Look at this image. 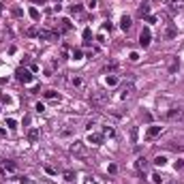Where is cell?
I'll return each mask as SVG.
<instances>
[{"label": "cell", "instance_id": "1", "mask_svg": "<svg viewBox=\"0 0 184 184\" xmlns=\"http://www.w3.org/2000/svg\"><path fill=\"white\" fill-rule=\"evenodd\" d=\"M107 99H109V94H107V92H101V90H96V92H92L90 103L94 105V107H103V105L107 103Z\"/></svg>", "mask_w": 184, "mask_h": 184}, {"label": "cell", "instance_id": "2", "mask_svg": "<svg viewBox=\"0 0 184 184\" xmlns=\"http://www.w3.org/2000/svg\"><path fill=\"white\" fill-rule=\"evenodd\" d=\"M17 79H20V81H24V84H30V81H32L34 77L30 75V71H24V69H17Z\"/></svg>", "mask_w": 184, "mask_h": 184}, {"label": "cell", "instance_id": "3", "mask_svg": "<svg viewBox=\"0 0 184 184\" xmlns=\"http://www.w3.org/2000/svg\"><path fill=\"white\" fill-rule=\"evenodd\" d=\"M163 133V126H156V124H152L148 131H146V137H148V139H154V137H159Z\"/></svg>", "mask_w": 184, "mask_h": 184}, {"label": "cell", "instance_id": "4", "mask_svg": "<svg viewBox=\"0 0 184 184\" xmlns=\"http://www.w3.org/2000/svg\"><path fill=\"white\" fill-rule=\"evenodd\" d=\"M133 92H135V86H133V84H126V86L122 88V94H120V99H122V101L131 99V96H133Z\"/></svg>", "mask_w": 184, "mask_h": 184}, {"label": "cell", "instance_id": "5", "mask_svg": "<svg viewBox=\"0 0 184 184\" xmlns=\"http://www.w3.org/2000/svg\"><path fill=\"white\" fill-rule=\"evenodd\" d=\"M139 43H141V47H148V45H150V30H148V28L141 30V34H139Z\"/></svg>", "mask_w": 184, "mask_h": 184}, {"label": "cell", "instance_id": "6", "mask_svg": "<svg viewBox=\"0 0 184 184\" xmlns=\"http://www.w3.org/2000/svg\"><path fill=\"white\" fill-rule=\"evenodd\" d=\"M101 141H103V135H99V133H90V135H88V143L99 146Z\"/></svg>", "mask_w": 184, "mask_h": 184}, {"label": "cell", "instance_id": "7", "mask_svg": "<svg viewBox=\"0 0 184 184\" xmlns=\"http://www.w3.org/2000/svg\"><path fill=\"white\" fill-rule=\"evenodd\" d=\"M167 64H169V73H178V60L173 58V56L167 58Z\"/></svg>", "mask_w": 184, "mask_h": 184}, {"label": "cell", "instance_id": "8", "mask_svg": "<svg viewBox=\"0 0 184 184\" xmlns=\"http://www.w3.org/2000/svg\"><path fill=\"white\" fill-rule=\"evenodd\" d=\"M131 17H128V15H122V20H120V28L122 30H128V28H131Z\"/></svg>", "mask_w": 184, "mask_h": 184}, {"label": "cell", "instance_id": "9", "mask_svg": "<svg viewBox=\"0 0 184 184\" xmlns=\"http://www.w3.org/2000/svg\"><path fill=\"white\" fill-rule=\"evenodd\" d=\"M137 169H139L141 173H143L146 169H148V161H146L143 156H139V159H137Z\"/></svg>", "mask_w": 184, "mask_h": 184}, {"label": "cell", "instance_id": "10", "mask_svg": "<svg viewBox=\"0 0 184 184\" xmlns=\"http://www.w3.org/2000/svg\"><path fill=\"white\" fill-rule=\"evenodd\" d=\"M28 15L32 17L34 22H39V17H41V13H39V9H36V7H30V9H28Z\"/></svg>", "mask_w": 184, "mask_h": 184}, {"label": "cell", "instance_id": "11", "mask_svg": "<svg viewBox=\"0 0 184 184\" xmlns=\"http://www.w3.org/2000/svg\"><path fill=\"white\" fill-rule=\"evenodd\" d=\"M182 116V109H169V112H167V118H169V120H173V118H180Z\"/></svg>", "mask_w": 184, "mask_h": 184}, {"label": "cell", "instance_id": "12", "mask_svg": "<svg viewBox=\"0 0 184 184\" xmlns=\"http://www.w3.org/2000/svg\"><path fill=\"white\" fill-rule=\"evenodd\" d=\"M148 13H150V7H148V4H141L139 11H137V15H139V17H146Z\"/></svg>", "mask_w": 184, "mask_h": 184}, {"label": "cell", "instance_id": "13", "mask_svg": "<svg viewBox=\"0 0 184 184\" xmlns=\"http://www.w3.org/2000/svg\"><path fill=\"white\" fill-rule=\"evenodd\" d=\"M56 34H51V32H47V30H41L39 32V39H43V41H47V39H54Z\"/></svg>", "mask_w": 184, "mask_h": 184}, {"label": "cell", "instance_id": "14", "mask_svg": "<svg viewBox=\"0 0 184 184\" xmlns=\"http://www.w3.org/2000/svg\"><path fill=\"white\" fill-rule=\"evenodd\" d=\"M28 139H30V141H36V139H39V131H36V128H30V131H28Z\"/></svg>", "mask_w": 184, "mask_h": 184}, {"label": "cell", "instance_id": "15", "mask_svg": "<svg viewBox=\"0 0 184 184\" xmlns=\"http://www.w3.org/2000/svg\"><path fill=\"white\" fill-rule=\"evenodd\" d=\"M152 163L156 165V167H163V165H165V163H167V159H165V156H156V159H154Z\"/></svg>", "mask_w": 184, "mask_h": 184}, {"label": "cell", "instance_id": "16", "mask_svg": "<svg viewBox=\"0 0 184 184\" xmlns=\"http://www.w3.org/2000/svg\"><path fill=\"white\" fill-rule=\"evenodd\" d=\"M178 34V30H176V26H169L167 28V39H173V36Z\"/></svg>", "mask_w": 184, "mask_h": 184}, {"label": "cell", "instance_id": "17", "mask_svg": "<svg viewBox=\"0 0 184 184\" xmlns=\"http://www.w3.org/2000/svg\"><path fill=\"white\" fill-rule=\"evenodd\" d=\"M116 84H118V77H116V75H109V77H107V86L112 88V86H116Z\"/></svg>", "mask_w": 184, "mask_h": 184}, {"label": "cell", "instance_id": "18", "mask_svg": "<svg viewBox=\"0 0 184 184\" xmlns=\"http://www.w3.org/2000/svg\"><path fill=\"white\" fill-rule=\"evenodd\" d=\"M71 152H81V141H73V146H71Z\"/></svg>", "mask_w": 184, "mask_h": 184}, {"label": "cell", "instance_id": "19", "mask_svg": "<svg viewBox=\"0 0 184 184\" xmlns=\"http://www.w3.org/2000/svg\"><path fill=\"white\" fill-rule=\"evenodd\" d=\"M90 39H92V30H90V28H86V30H84V41H86V43H90Z\"/></svg>", "mask_w": 184, "mask_h": 184}, {"label": "cell", "instance_id": "20", "mask_svg": "<svg viewBox=\"0 0 184 184\" xmlns=\"http://www.w3.org/2000/svg\"><path fill=\"white\" fill-rule=\"evenodd\" d=\"M71 13H73V15H79V13H81V4H73V7H71Z\"/></svg>", "mask_w": 184, "mask_h": 184}, {"label": "cell", "instance_id": "21", "mask_svg": "<svg viewBox=\"0 0 184 184\" xmlns=\"http://www.w3.org/2000/svg\"><path fill=\"white\" fill-rule=\"evenodd\" d=\"M152 180H154V184H163V176L161 173H152Z\"/></svg>", "mask_w": 184, "mask_h": 184}, {"label": "cell", "instance_id": "22", "mask_svg": "<svg viewBox=\"0 0 184 184\" xmlns=\"http://www.w3.org/2000/svg\"><path fill=\"white\" fill-rule=\"evenodd\" d=\"M60 24H62V30H64V32H67V30H71V22H69V20H62Z\"/></svg>", "mask_w": 184, "mask_h": 184}, {"label": "cell", "instance_id": "23", "mask_svg": "<svg viewBox=\"0 0 184 184\" xmlns=\"http://www.w3.org/2000/svg\"><path fill=\"white\" fill-rule=\"evenodd\" d=\"M45 99H58V94L54 90H47V92H45Z\"/></svg>", "mask_w": 184, "mask_h": 184}, {"label": "cell", "instance_id": "24", "mask_svg": "<svg viewBox=\"0 0 184 184\" xmlns=\"http://www.w3.org/2000/svg\"><path fill=\"white\" fill-rule=\"evenodd\" d=\"M64 180H67V182H73V180H75V173L67 171V173H64Z\"/></svg>", "mask_w": 184, "mask_h": 184}, {"label": "cell", "instance_id": "25", "mask_svg": "<svg viewBox=\"0 0 184 184\" xmlns=\"http://www.w3.org/2000/svg\"><path fill=\"white\" fill-rule=\"evenodd\" d=\"M81 56H84L81 49H73V58H75V60H81Z\"/></svg>", "mask_w": 184, "mask_h": 184}, {"label": "cell", "instance_id": "26", "mask_svg": "<svg viewBox=\"0 0 184 184\" xmlns=\"http://www.w3.org/2000/svg\"><path fill=\"white\" fill-rule=\"evenodd\" d=\"M7 126H9V128H17V122L13 120V118H9V120H7Z\"/></svg>", "mask_w": 184, "mask_h": 184}, {"label": "cell", "instance_id": "27", "mask_svg": "<svg viewBox=\"0 0 184 184\" xmlns=\"http://www.w3.org/2000/svg\"><path fill=\"white\" fill-rule=\"evenodd\" d=\"M103 135H109V137H112V135H114V128H112V126H105V128H103Z\"/></svg>", "mask_w": 184, "mask_h": 184}, {"label": "cell", "instance_id": "28", "mask_svg": "<svg viewBox=\"0 0 184 184\" xmlns=\"http://www.w3.org/2000/svg\"><path fill=\"white\" fill-rule=\"evenodd\" d=\"M128 60H131V62H137V60H139V54H137V51H133L131 56H128Z\"/></svg>", "mask_w": 184, "mask_h": 184}, {"label": "cell", "instance_id": "29", "mask_svg": "<svg viewBox=\"0 0 184 184\" xmlns=\"http://www.w3.org/2000/svg\"><path fill=\"white\" fill-rule=\"evenodd\" d=\"M0 103H7L9 105V103H11V99H9L7 94H2V96H0Z\"/></svg>", "mask_w": 184, "mask_h": 184}, {"label": "cell", "instance_id": "30", "mask_svg": "<svg viewBox=\"0 0 184 184\" xmlns=\"http://www.w3.org/2000/svg\"><path fill=\"white\" fill-rule=\"evenodd\" d=\"M146 22H148V24H154L156 17H154V15H146Z\"/></svg>", "mask_w": 184, "mask_h": 184}, {"label": "cell", "instance_id": "31", "mask_svg": "<svg viewBox=\"0 0 184 184\" xmlns=\"http://www.w3.org/2000/svg\"><path fill=\"white\" fill-rule=\"evenodd\" d=\"M182 167H184V161L178 159V161H176V169H182Z\"/></svg>", "mask_w": 184, "mask_h": 184}, {"label": "cell", "instance_id": "32", "mask_svg": "<svg viewBox=\"0 0 184 184\" xmlns=\"http://www.w3.org/2000/svg\"><path fill=\"white\" fill-rule=\"evenodd\" d=\"M103 28H105V30H109V32H112V28H114V26H112V22H105V24H103Z\"/></svg>", "mask_w": 184, "mask_h": 184}, {"label": "cell", "instance_id": "33", "mask_svg": "<svg viewBox=\"0 0 184 184\" xmlns=\"http://www.w3.org/2000/svg\"><path fill=\"white\" fill-rule=\"evenodd\" d=\"M131 139L137 141V128H133V131H131Z\"/></svg>", "mask_w": 184, "mask_h": 184}, {"label": "cell", "instance_id": "34", "mask_svg": "<svg viewBox=\"0 0 184 184\" xmlns=\"http://www.w3.org/2000/svg\"><path fill=\"white\" fill-rule=\"evenodd\" d=\"M13 15L15 17H22V9H13Z\"/></svg>", "mask_w": 184, "mask_h": 184}, {"label": "cell", "instance_id": "35", "mask_svg": "<svg viewBox=\"0 0 184 184\" xmlns=\"http://www.w3.org/2000/svg\"><path fill=\"white\" fill-rule=\"evenodd\" d=\"M118 69V64H109V67H105V71H116Z\"/></svg>", "mask_w": 184, "mask_h": 184}, {"label": "cell", "instance_id": "36", "mask_svg": "<svg viewBox=\"0 0 184 184\" xmlns=\"http://www.w3.org/2000/svg\"><path fill=\"white\" fill-rule=\"evenodd\" d=\"M43 109H45V105H43V103H36V112H39V114H41V112H43Z\"/></svg>", "mask_w": 184, "mask_h": 184}, {"label": "cell", "instance_id": "37", "mask_svg": "<svg viewBox=\"0 0 184 184\" xmlns=\"http://www.w3.org/2000/svg\"><path fill=\"white\" fill-rule=\"evenodd\" d=\"M45 171H47V173H51V176L56 173V171H54V167H49V165H45Z\"/></svg>", "mask_w": 184, "mask_h": 184}, {"label": "cell", "instance_id": "38", "mask_svg": "<svg viewBox=\"0 0 184 184\" xmlns=\"http://www.w3.org/2000/svg\"><path fill=\"white\" fill-rule=\"evenodd\" d=\"M116 169H118L116 165H109V167H107V171H109V173H116Z\"/></svg>", "mask_w": 184, "mask_h": 184}, {"label": "cell", "instance_id": "39", "mask_svg": "<svg viewBox=\"0 0 184 184\" xmlns=\"http://www.w3.org/2000/svg\"><path fill=\"white\" fill-rule=\"evenodd\" d=\"M88 7H90V9H94V7H96V0H88Z\"/></svg>", "mask_w": 184, "mask_h": 184}, {"label": "cell", "instance_id": "40", "mask_svg": "<svg viewBox=\"0 0 184 184\" xmlns=\"http://www.w3.org/2000/svg\"><path fill=\"white\" fill-rule=\"evenodd\" d=\"M34 2H43V0H34Z\"/></svg>", "mask_w": 184, "mask_h": 184}, {"label": "cell", "instance_id": "41", "mask_svg": "<svg viewBox=\"0 0 184 184\" xmlns=\"http://www.w3.org/2000/svg\"><path fill=\"white\" fill-rule=\"evenodd\" d=\"M0 11H2V4H0Z\"/></svg>", "mask_w": 184, "mask_h": 184}, {"label": "cell", "instance_id": "42", "mask_svg": "<svg viewBox=\"0 0 184 184\" xmlns=\"http://www.w3.org/2000/svg\"><path fill=\"white\" fill-rule=\"evenodd\" d=\"M56 2H60V0H56Z\"/></svg>", "mask_w": 184, "mask_h": 184}]
</instances>
